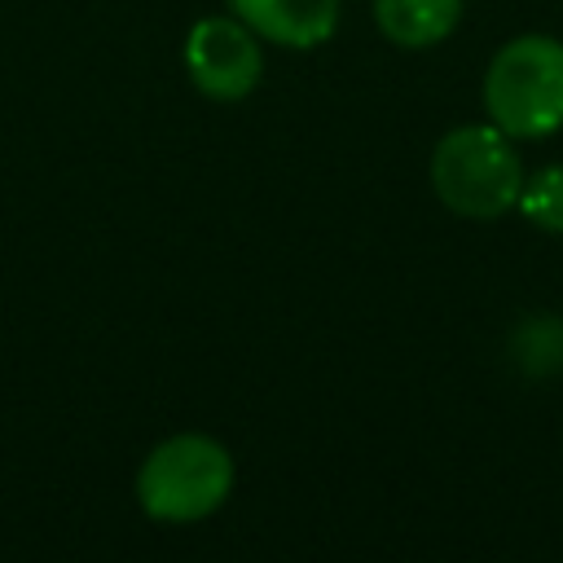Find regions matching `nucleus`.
<instances>
[{
    "mask_svg": "<svg viewBox=\"0 0 563 563\" xmlns=\"http://www.w3.org/2000/svg\"><path fill=\"white\" fill-rule=\"evenodd\" d=\"M484 110L510 141L550 136L563 128V40L515 35L484 70Z\"/></svg>",
    "mask_w": 563,
    "mask_h": 563,
    "instance_id": "obj_1",
    "label": "nucleus"
},
{
    "mask_svg": "<svg viewBox=\"0 0 563 563\" xmlns=\"http://www.w3.org/2000/svg\"><path fill=\"white\" fill-rule=\"evenodd\" d=\"M435 198L466 220H497L519 202L523 163L497 123H466L440 136L431 154Z\"/></svg>",
    "mask_w": 563,
    "mask_h": 563,
    "instance_id": "obj_2",
    "label": "nucleus"
},
{
    "mask_svg": "<svg viewBox=\"0 0 563 563\" xmlns=\"http://www.w3.org/2000/svg\"><path fill=\"white\" fill-rule=\"evenodd\" d=\"M229 488H233L229 449L198 431L163 440L136 475V497H141L145 515L167 519V523L207 519L229 497Z\"/></svg>",
    "mask_w": 563,
    "mask_h": 563,
    "instance_id": "obj_3",
    "label": "nucleus"
},
{
    "mask_svg": "<svg viewBox=\"0 0 563 563\" xmlns=\"http://www.w3.org/2000/svg\"><path fill=\"white\" fill-rule=\"evenodd\" d=\"M185 66H189V79L198 84V92L211 101H242L264 75L260 40L242 18L194 22L189 40H185Z\"/></svg>",
    "mask_w": 563,
    "mask_h": 563,
    "instance_id": "obj_4",
    "label": "nucleus"
},
{
    "mask_svg": "<svg viewBox=\"0 0 563 563\" xmlns=\"http://www.w3.org/2000/svg\"><path fill=\"white\" fill-rule=\"evenodd\" d=\"M255 35L282 48H317L339 26V0H229Z\"/></svg>",
    "mask_w": 563,
    "mask_h": 563,
    "instance_id": "obj_5",
    "label": "nucleus"
},
{
    "mask_svg": "<svg viewBox=\"0 0 563 563\" xmlns=\"http://www.w3.org/2000/svg\"><path fill=\"white\" fill-rule=\"evenodd\" d=\"M462 18V0H374L378 31L400 48L440 44Z\"/></svg>",
    "mask_w": 563,
    "mask_h": 563,
    "instance_id": "obj_6",
    "label": "nucleus"
},
{
    "mask_svg": "<svg viewBox=\"0 0 563 563\" xmlns=\"http://www.w3.org/2000/svg\"><path fill=\"white\" fill-rule=\"evenodd\" d=\"M515 207L537 229L563 233V163H550V167L523 176V189H519V202Z\"/></svg>",
    "mask_w": 563,
    "mask_h": 563,
    "instance_id": "obj_7",
    "label": "nucleus"
}]
</instances>
